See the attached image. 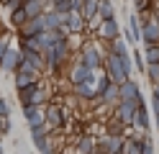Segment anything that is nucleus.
<instances>
[{
  "label": "nucleus",
  "mask_w": 159,
  "mask_h": 154,
  "mask_svg": "<svg viewBox=\"0 0 159 154\" xmlns=\"http://www.w3.org/2000/svg\"><path fill=\"white\" fill-rule=\"evenodd\" d=\"M41 57H44V72H49L52 77H59L64 72V64L69 62V57H72V49H69V41L67 36L64 39H59L54 46H49L41 51Z\"/></svg>",
  "instance_id": "nucleus-1"
},
{
  "label": "nucleus",
  "mask_w": 159,
  "mask_h": 154,
  "mask_svg": "<svg viewBox=\"0 0 159 154\" xmlns=\"http://www.w3.org/2000/svg\"><path fill=\"white\" fill-rule=\"evenodd\" d=\"M16 95H18L21 108H26V105H41V108H44L46 103L52 100V95H49V87L41 85V80L34 82V85H28V87H23V90H18Z\"/></svg>",
  "instance_id": "nucleus-2"
},
{
  "label": "nucleus",
  "mask_w": 159,
  "mask_h": 154,
  "mask_svg": "<svg viewBox=\"0 0 159 154\" xmlns=\"http://www.w3.org/2000/svg\"><path fill=\"white\" fill-rule=\"evenodd\" d=\"M44 123H46L49 133H54L57 128H62L67 123V110H64V105L59 100H49L44 105Z\"/></svg>",
  "instance_id": "nucleus-3"
},
{
  "label": "nucleus",
  "mask_w": 159,
  "mask_h": 154,
  "mask_svg": "<svg viewBox=\"0 0 159 154\" xmlns=\"http://www.w3.org/2000/svg\"><path fill=\"white\" fill-rule=\"evenodd\" d=\"M77 54H80V62H82L90 72H100L103 59H105V51L98 46V44H82Z\"/></svg>",
  "instance_id": "nucleus-4"
},
{
  "label": "nucleus",
  "mask_w": 159,
  "mask_h": 154,
  "mask_svg": "<svg viewBox=\"0 0 159 154\" xmlns=\"http://www.w3.org/2000/svg\"><path fill=\"white\" fill-rule=\"evenodd\" d=\"M21 72H31V75L41 77L44 75V57L41 51H31V49H21V64H18Z\"/></svg>",
  "instance_id": "nucleus-5"
},
{
  "label": "nucleus",
  "mask_w": 159,
  "mask_h": 154,
  "mask_svg": "<svg viewBox=\"0 0 159 154\" xmlns=\"http://www.w3.org/2000/svg\"><path fill=\"white\" fill-rule=\"evenodd\" d=\"M118 95H121V100H131V103H136V105H146V98H144L141 87H139V82L131 80V77L118 82Z\"/></svg>",
  "instance_id": "nucleus-6"
},
{
  "label": "nucleus",
  "mask_w": 159,
  "mask_h": 154,
  "mask_svg": "<svg viewBox=\"0 0 159 154\" xmlns=\"http://www.w3.org/2000/svg\"><path fill=\"white\" fill-rule=\"evenodd\" d=\"M100 69H103L113 82H123V80L128 77V75H126V69H123V57H116V54H105Z\"/></svg>",
  "instance_id": "nucleus-7"
},
{
  "label": "nucleus",
  "mask_w": 159,
  "mask_h": 154,
  "mask_svg": "<svg viewBox=\"0 0 159 154\" xmlns=\"http://www.w3.org/2000/svg\"><path fill=\"white\" fill-rule=\"evenodd\" d=\"M95 36H98V41L118 39V36H121V23H118L116 18H111V21H100V23L95 26Z\"/></svg>",
  "instance_id": "nucleus-8"
},
{
  "label": "nucleus",
  "mask_w": 159,
  "mask_h": 154,
  "mask_svg": "<svg viewBox=\"0 0 159 154\" xmlns=\"http://www.w3.org/2000/svg\"><path fill=\"white\" fill-rule=\"evenodd\" d=\"M136 103H131V100H121V103H118V105L111 110L113 113V116L118 118V121H121L123 123V126L126 128H131V123H134V113H136Z\"/></svg>",
  "instance_id": "nucleus-9"
},
{
  "label": "nucleus",
  "mask_w": 159,
  "mask_h": 154,
  "mask_svg": "<svg viewBox=\"0 0 159 154\" xmlns=\"http://www.w3.org/2000/svg\"><path fill=\"white\" fill-rule=\"evenodd\" d=\"M87 75H93V72L87 69L82 62H80V54H72V57H69V72H67V80L72 82V85H77V82H82Z\"/></svg>",
  "instance_id": "nucleus-10"
},
{
  "label": "nucleus",
  "mask_w": 159,
  "mask_h": 154,
  "mask_svg": "<svg viewBox=\"0 0 159 154\" xmlns=\"http://www.w3.org/2000/svg\"><path fill=\"white\" fill-rule=\"evenodd\" d=\"M18 64H21V49H18V46H11L3 57H0V72L13 75V72L18 69Z\"/></svg>",
  "instance_id": "nucleus-11"
},
{
  "label": "nucleus",
  "mask_w": 159,
  "mask_h": 154,
  "mask_svg": "<svg viewBox=\"0 0 159 154\" xmlns=\"http://www.w3.org/2000/svg\"><path fill=\"white\" fill-rule=\"evenodd\" d=\"M64 18H67V13H57L54 8H46L44 16H41L44 31H59V28H64Z\"/></svg>",
  "instance_id": "nucleus-12"
},
{
  "label": "nucleus",
  "mask_w": 159,
  "mask_h": 154,
  "mask_svg": "<svg viewBox=\"0 0 159 154\" xmlns=\"http://www.w3.org/2000/svg\"><path fill=\"white\" fill-rule=\"evenodd\" d=\"M64 28H67V34H85L87 21L80 16V10H69L64 18Z\"/></svg>",
  "instance_id": "nucleus-13"
},
{
  "label": "nucleus",
  "mask_w": 159,
  "mask_h": 154,
  "mask_svg": "<svg viewBox=\"0 0 159 154\" xmlns=\"http://www.w3.org/2000/svg\"><path fill=\"white\" fill-rule=\"evenodd\" d=\"M149 126H152V116H149L146 105H139L136 113H134V123H131V128H136L139 133H149Z\"/></svg>",
  "instance_id": "nucleus-14"
},
{
  "label": "nucleus",
  "mask_w": 159,
  "mask_h": 154,
  "mask_svg": "<svg viewBox=\"0 0 159 154\" xmlns=\"http://www.w3.org/2000/svg\"><path fill=\"white\" fill-rule=\"evenodd\" d=\"M18 31V39H26V36H39L44 31V23H41V16L39 18H28L26 23L21 26V28H16Z\"/></svg>",
  "instance_id": "nucleus-15"
},
{
  "label": "nucleus",
  "mask_w": 159,
  "mask_h": 154,
  "mask_svg": "<svg viewBox=\"0 0 159 154\" xmlns=\"http://www.w3.org/2000/svg\"><path fill=\"white\" fill-rule=\"evenodd\" d=\"M21 110H23V118H26V123H28V128L44 123V108H41V105H26V108H21Z\"/></svg>",
  "instance_id": "nucleus-16"
},
{
  "label": "nucleus",
  "mask_w": 159,
  "mask_h": 154,
  "mask_svg": "<svg viewBox=\"0 0 159 154\" xmlns=\"http://www.w3.org/2000/svg\"><path fill=\"white\" fill-rule=\"evenodd\" d=\"M21 8H23L26 18H39V16H44V10H46L49 5H46V0H26Z\"/></svg>",
  "instance_id": "nucleus-17"
},
{
  "label": "nucleus",
  "mask_w": 159,
  "mask_h": 154,
  "mask_svg": "<svg viewBox=\"0 0 159 154\" xmlns=\"http://www.w3.org/2000/svg\"><path fill=\"white\" fill-rule=\"evenodd\" d=\"M100 100H103V105H108V108H116L118 103H121V95H118V82H111V85L100 92Z\"/></svg>",
  "instance_id": "nucleus-18"
},
{
  "label": "nucleus",
  "mask_w": 159,
  "mask_h": 154,
  "mask_svg": "<svg viewBox=\"0 0 159 154\" xmlns=\"http://www.w3.org/2000/svg\"><path fill=\"white\" fill-rule=\"evenodd\" d=\"M103 123H105L103 133H108V136H126V133H128V128H126L123 123L113 116V113H111V118H108V121H103Z\"/></svg>",
  "instance_id": "nucleus-19"
},
{
  "label": "nucleus",
  "mask_w": 159,
  "mask_h": 154,
  "mask_svg": "<svg viewBox=\"0 0 159 154\" xmlns=\"http://www.w3.org/2000/svg\"><path fill=\"white\" fill-rule=\"evenodd\" d=\"M34 82H39L36 75H31V72H21V69H16L13 72V85H16V92L18 90H23L28 85H34Z\"/></svg>",
  "instance_id": "nucleus-20"
},
{
  "label": "nucleus",
  "mask_w": 159,
  "mask_h": 154,
  "mask_svg": "<svg viewBox=\"0 0 159 154\" xmlns=\"http://www.w3.org/2000/svg\"><path fill=\"white\" fill-rule=\"evenodd\" d=\"M93 149H95V136H93V133H82V136H77L75 154H90Z\"/></svg>",
  "instance_id": "nucleus-21"
},
{
  "label": "nucleus",
  "mask_w": 159,
  "mask_h": 154,
  "mask_svg": "<svg viewBox=\"0 0 159 154\" xmlns=\"http://www.w3.org/2000/svg\"><path fill=\"white\" fill-rule=\"evenodd\" d=\"M105 44H108V51H105V54L123 57V54H128V51H131V49H128V44H126L121 36H118V39H111V41H105Z\"/></svg>",
  "instance_id": "nucleus-22"
},
{
  "label": "nucleus",
  "mask_w": 159,
  "mask_h": 154,
  "mask_svg": "<svg viewBox=\"0 0 159 154\" xmlns=\"http://www.w3.org/2000/svg\"><path fill=\"white\" fill-rule=\"evenodd\" d=\"M98 16H100V21L116 18V5H113V0H98Z\"/></svg>",
  "instance_id": "nucleus-23"
},
{
  "label": "nucleus",
  "mask_w": 159,
  "mask_h": 154,
  "mask_svg": "<svg viewBox=\"0 0 159 154\" xmlns=\"http://www.w3.org/2000/svg\"><path fill=\"white\" fill-rule=\"evenodd\" d=\"M154 0H134V13L136 16H154Z\"/></svg>",
  "instance_id": "nucleus-24"
},
{
  "label": "nucleus",
  "mask_w": 159,
  "mask_h": 154,
  "mask_svg": "<svg viewBox=\"0 0 159 154\" xmlns=\"http://www.w3.org/2000/svg\"><path fill=\"white\" fill-rule=\"evenodd\" d=\"M80 16L85 21H90L93 16H98V0H82V5H80Z\"/></svg>",
  "instance_id": "nucleus-25"
},
{
  "label": "nucleus",
  "mask_w": 159,
  "mask_h": 154,
  "mask_svg": "<svg viewBox=\"0 0 159 154\" xmlns=\"http://www.w3.org/2000/svg\"><path fill=\"white\" fill-rule=\"evenodd\" d=\"M139 147H141V154H157V144L149 139V133H139Z\"/></svg>",
  "instance_id": "nucleus-26"
},
{
  "label": "nucleus",
  "mask_w": 159,
  "mask_h": 154,
  "mask_svg": "<svg viewBox=\"0 0 159 154\" xmlns=\"http://www.w3.org/2000/svg\"><path fill=\"white\" fill-rule=\"evenodd\" d=\"M141 26H144L141 16L131 13V18H128V31H131V34H134V39H136V41H139V36H141Z\"/></svg>",
  "instance_id": "nucleus-27"
},
{
  "label": "nucleus",
  "mask_w": 159,
  "mask_h": 154,
  "mask_svg": "<svg viewBox=\"0 0 159 154\" xmlns=\"http://www.w3.org/2000/svg\"><path fill=\"white\" fill-rule=\"evenodd\" d=\"M141 54H144V62H146V64H157V62H159V44H157V46H144Z\"/></svg>",
  "instance_id": "nucleus-28"
},
{
  "label": "nucleus",
  "mask_w": 159,
  "mask_h": 154,
  "mask_svg": "<svg viewBox=\"0 0 159 154\" xmlns=\"http://www.w3.org/2000/svg\"><path fill=\"white\" fill-rule=\"evenodd\" d=\"M26 21H28V18H26V13H23V8H18V10H13V13L8 16V23H11L13 28H21Z\"/></svg>",
  "instance_id": "nucleus-29"
},
{
  "label": "nucleus",
  "mask_w": 159,
  "mask_h": 154,
  "mask_svg": "<svg viewBox=\"0 0 159 154\" xmlns=\"http://www.w3.org/2000/svg\"><path fill=\"white\" fill-rule=\"evenodd\" d=\"M144 75H146V80H149V82H152V87H154V85H159V62H157V64H146Z\"/></svg>",
  "instance_id": "nucleus-30"
},
{
  "label": "nucleus",
  "mask_w": 159,
  "mask_h": 154,
  "mask_svg": "<svg viewBox=\"0 0 159 154\" xmlns=\"http://www.w3.org/2000/svg\"><path fill=\"white\" fill-rule=\"evenodd\" d=\"M131 62H134V67L144 75V69H146V62H144V54H141V49H134L131 51Z\"/></svg>",
  "instance_id": "nucleus-31"
},
{
  "label": "nucleus",
  "mask_w": 159,
  "mask_h": 154,
  "mask_svg": "<svg viewBox=\"0 0 159 154\" xmlns=\"http://www.w3.org/2000/svg\"><path fill=\"white\" fill-rule=\"evenodd\" d=\"M11 46H13V39H11V34H8V31L3 28V31H0V57H3Z\"/></svg>",
  "instance_id": "nucleus-32"
},
{
  "label": "nucleus",
  "mask_w": 159,
  "mask_h": 154,
  "mask_svg": "<svg viewBox=\"0 0 159 154\" xmlns=\"http://www.w3.org/2000/svg\"><path fill=\"white\" fill-rule=\"evenodd\" d=\"M28 131H31V139H34V141H36V139H44V136H49V128H46V123H39V126H31Z\"/></svg>",
  "instance_id": "nucleus-33"
},
{
  "label": "nucleus",
  "mask_w": 159,
  "mask_h": 154,
  "mask_svg": "<svg viewBox=\"0 0 159 154\" xmlns=\"http://www.w3.org/2000/svg\"><path fill=\"white\" fill-rule=\"evenodd\" d=\"M13 131V123H11V116H0V136H8V133Z\"/></svg>",
  "instance_id": "nucleus-34"
},
{
  "label": "nucleus",
  "mask_w": 159,
  "mask_h": 154,
  "mask_svg": "<svg viewBox=\"0 0 159 154\" xmlns=\"http://www.w3.org/2000/svg\"><path fill=\"white\" fill-rule=\"evenodd\" d=\"M21 5H23L21 0H8V3H3V8H5V13H8V16H11L13 10H18V8H21Z\"/></svg>",
  "instance_id": "nucleus-35"
},
{
  "label": "nucleus",
  "mask_w": 159,
  "mask_h": 154,
  "mask_svg": "<svg viewBox=\"0 0 159 154\" xmlns=\"http://www.w3.org/2000/svg\"><path fill=\"white\" fill-rule=\"evenodd\" d=\"M152 110H154V113L159 110V85L152 87Z\"/></svg>",
  "instance_id": "nucleus-36"
},
{
  "label": "nucleus",
  "mask_w": 159,
  "mask_h": 154,
  "mask_svg": "<svg viewBox=\"0 0 159 154\" xmlns=\"http://www.w3.org/2000/svg\"><path fill=\"white\" fill-rule=\"evenodd\" d=\"M0 116H3V118L11 116V105H8V100H5L3 95H0Z\"/></svg>",
  "instance_id": "nucleus-37"
},
{
  "label": "nucleus",
  "mask_w": 159,
  "mask_h": 154,
  "mask_svg": "<svg viewBox=\"0 0 159 154\" xmlns=\"http://www.w3.org/2000/svg\"><path fill=\"white\" fill-rule=\"evenodd\" d=\"M154 23H157V28H159V10H154Z\"/></svg>",
  "instance_id": "nucleus-38"
},
{
  "label": "nucleus",
  "mask_w": 159,
  "mask_h": 154,
  "mask_svg": "<svg viewBox=\"0 0 159 154\" xmlns=\"http://www.w3.org/2000/svg\"><path fill=\"white\" fill-rule=\"evenodd\" d=\"M46 3H49V8H52V5H57V3H62V0H46Z\"/></svg>",
  "instance_id": "nucleus-39"
},
{
  "label": "nucleus",
  "mask_w": 159,
  "mask_h": 154,
  "mask_svg": "<svg viewBox=\"0 0 159 154\" xmlns=\"http://www.w3.org/2000/svg\"><path fill=\"white\" fill-rule=\"evenodd\" d=\"M0 154H5V152H3V139H0Z\"/></svg>",
  "instance_id": "nucleus-40"
},
{
  "label": "nucleus",
  "mask_w": 159,
  "mask_h": 154,
  "mask_svg": "<svg viewBox=\"0 0 159 154\" xmlns=\"http://www.w3.org/2000/svg\"><path fill=\"white\" fill-rule=\"evenodd\" d=\"M154 5H157V10H159V0H154Z\"/></svg>",
  "instance_id": "nucleus-41"
},
{
  "label": "nucleus",
  "mask_w": 159,
  "mask_h": 154,
  "mask_svg": "<svg viewBox=\"0 0 159 154\" xmlns=\"http://www.w3.org/2000/svg\"><path fill=\"white\" fill-rule=\"evenodd\" d=\"M3 3H8V0H0V5H3Z\"/></svg>",
  "instance_id": "nucleus-42"
},
{
  "label": "nucleus",
  "mask_w": 159,
  "mask_h": 154,
  "mask_svg": "<svg viewBox=\"0 0 159 154\" xmlns=\"http://www.w3.org/2000/svg\"><path fill=\"white\" fill-rule=\"evenodd\" d=\"M57 154H64V152H57Z\"/></svg>",
  "instance_id": "nucleus-43"
},
{
  "label": "nucleus",
  "mask_w": 159,
  "mask_h": 154,
  "mask_svg": "<svg viewBox=\"0 0 159 154\" xmlns=\"http://www.w3.org/2000/svg\"><path fill=\"white\" fill-rule=\"evenodd\" d=\"M46 5H49V3H46Z\"/></svg>",
  "instance_id": "nucleus-44"
}]
</instances>
